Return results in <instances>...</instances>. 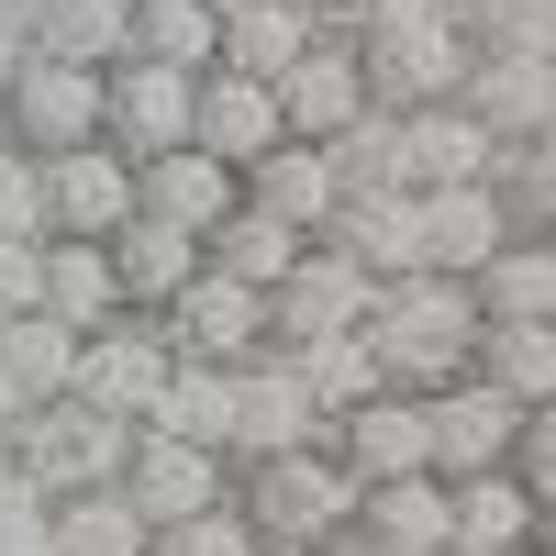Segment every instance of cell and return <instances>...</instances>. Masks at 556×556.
Here are the masks:
<instances>
[{
    "label": "cell",
    "mask_w": 556,
    "mask_h": 556,
    "mask_svg": "<svg viewBox=\"0 0 556 556\" xmlns=\"http://www.w3.org/2000/svg\"><path fill=\"white\" fill-rule=\"evenodd\" d=\"M201 267H212V278H235V290H256V301H267L278 278L301 267V235H290V223H267V212H245V201H235V212H223L212 235H201Z\"/></svg>",
    "instance_id": "32"
},
{
    "label": "cell",
    "mask_w": 556,
    "mask_h": 556,
    "mask_svg": "<svg viewBox=\"0 0 556 556\" xmlns=\"http://www.w3.org/2000/svg\"><path fill=\"white\" fill-rule=\"evenodd\" d=\"M468 45H479V56H534V67H556V0H490V12L468 23Z\"/></svg>",
    "instance_id": "38"
},
{
    "label": "cell",
    "mask_w": 556,
    "mask_h": 556,
    "mask_svg": "<svg viewBox=\"0 0 556 556\" xmlns=\"http://www.w3.org/2000/svg\"><path fill=\"white\" fill-rule=\"evenodd\" d=\"M479 190H490V212L513 235H556V146H501Z\"/></svg>",
    "instance_id": "37"
},
{
    "label": "cell",
    "mask_w": 556,
    "mask_h": 556,
    "mask_svg": "<svg viewBox=\"0 0 556 556\" xmlns=\"http://www.w3.org/2000/svg\"><path fill=\"white\" fill-rule=\"evenodd\" d=\"M235 513H245L256 545H312V556H323V545L356 523V479H345L323 445H301V456H256V468H235Z\"/></svg>",
    "instance_id": "2"
},
{
    "label": "cell",
    "mask_w": 556,
    "mask_h": 556,
    "mask_svg": "<svg viewBox=\"0 0 556 556\" xmlns=\"http://www.w3.org/2000/svg\"><path fill=\"white\" fill-rule=\"evenodd\" d=\"M34 312V245H0V323Z\"/></svg>",
    "instance_id": "43"
},
{
    "label": "cell",
    "mask_w": 556,
    "mask_h": 556,
    "mask_svg": "<svg viewBox=\"0 0 556 556\" xmlns=\"http://www.w3.org/2000/svg\"><path fill=\"white\" fill-rule=\"evenodd\" d=\"M0 445H12V479H23L34 501H89V490L123 479L134 424H101V412H78V401H34Z\"/></svg>",
    "instance_id": "3"
},
{
    "label": "cell",
    "mask_w": 556,
    "mask_h": 556,
    "mask_svg": "<svg viewBox=\"0 0 556 556\" xmlns=\"http://www.w3.org/2000/svg\"><path fill=\"white\" fill-rule=\"evenodd\" d=\"M156 345H167L178 367H223V379H235V367H256V356H267V301L201 267L190 290L156 312Z\"/></svg>",
    "instance_id": "6"
},
{
    "label": "cell",
    "mask_w": 556,
    "mask_h": 556,
    "mask_svg": "<svg viewBox=\"0 0 556 556\" xmlns=\"http://www.w3.org/2000/svg\"><path fill=\"white\" fill-rule=\"evenodd\" d=\"M146 556H256V534H245V513H235V501H223V513H190V523L146 534Z\"/></svg>",
    "instance_id": "39"
},
{
    "label": "cell",
    "mask_w": 556,
    "mask_h": 556,
    "mask_svg": "<svg viewBox=\"0 0 556 556\" xmlns=\"http://www.w3.org/2000/svg\"><path fill=\"white\" fill-rule=\"evenodd\" d=\"M323 556H379V545H356V534H334V545H323Z\"/></svg>",
    "instance_id": "48"
},
{
    "label": "cell",
    "mask_w": 556,
    "mask_h": 556,
    "mask_svg": "<svg viewBox=\"0 0 556 556\" xmlns=\"http://www.w3.org/2000/svg\"><path fill=\"white\" fill-rule=\"evenodd\" d=\"M468 67H479V45H468L456 12L401 23V34H356V78H367V101H379V112H434V101L468 89Z\"/></svg>",
    "instance_id": "4"
},
{
    "label": "cell",
    "mask_w": 556,
    "mask_h": 556,
    "mask_svg": "<svg viewBox=\"0 0 556 556\" xmlns=\"http://www.w3.org/2000/svg\"><path fill=\"white\" fill-rule=\"evenodd\" d=\"M0 245H45V167L0 146Z\"/></svg>",
    "instance_id": "40"
},
{
    "label": "cell",
    "mask_w": 556,
    "mask_h": 556,
    "mask_svg": "<svg viewBox=\"0 0 556 556\" xmlns=\"http://www.w3.org/2000/svg\"><path fill=\"white\" fill-rule=\"evenodd\" d=\"M123 12H134V0H123Z\"/></svg>",
    "instance_id": "53"
},
{
    "label": "cell",
    "mask_w": 556,
    "mask_h": 556,
    "mask_svg": "<svg viewBox=\"0 0 556 556\" xmlns=\"http://www.w3.org/2000/svg\"><path fill=\"white\" fill-rule=\"evenodd\" d=\"M356 345L379 356V390L401 401H434L445 379H468V345H479V301H468V278H390L379 301H367L356 323Z\"/></svg>",
    "instance_id": "1"
},
{
    "label": "cell",
    "mask_w": 556,
    "mask_h": 556,
    "mask_svg": "<svg viewBox=\"0 0 556 556\" xmlns=\"http://www.w3.org/2000/svg\"><path fill=\"white\" fill-rule=\"evenodd\" d=\"M312 245H334L345 267H367L390 290V278H424V201H334V223H323Z\"/></svg>",
    "instance_id": "19"
},
{
    "label": "cell",
    "mask_w": 556,
    "mask_h": 556,
    "mask_svg": "<svg viewBox=\"0 0 556 556\" xmlns=\"http://www.w3.org/2000/svg\"><path fill=\"white\" fill-rule=\"evenodd\" d=\"M323 456H334L356 490H379V479H424V401H401V390L356 401L345 424L323 434Z\"/></svg>",
    "instance_id": "16"
},
{
    "label": "cell",
    "mask_w": 556,
    "mask_h": 556,
    "mask_svg": "<svg viewBox=\"0 0 556 556\" xmlns=\"http://www.w3.org/2000/svg\"><path fill=\"white\" fill-rule=\"evenodd\" d=\"M301 445H323V412L301 401L290 356L235 367V468H256V456H301Z\"/></svg>",
    "instance_id": "15"
},
{
    "label": "cell",
    "mask_w": 556,
    "mask_h": 556,
    "mask_svg": "<svg viewBox=\"0 0 556 556\" xmlns=\"http://www.w3.org/2000/svg\"><path fill=\"white\" fill-rule=\"evenodd\" d=\"M34 312L67 323V334H101V323H123V290H112V256L101 245H34Z\"/></svg>",
    "instance_id": "22"
},
{
    "label": "cell",
    "mask_w": 556,
    "mask_h": 556,
    "mask_svg": "<svg viewBox=\"0 0 556 556\" xmlns=\"http://www.w3.org/2000/svg\"><path fill=\"white\" fill-rule=\"evenodd\" d=\"M445 12H456V23H479V12H490V0H445Z\"/></svg>",
    "instance_id": "50"
},
{
    "label": "cell",
    "mask_w": 556,
    "mask_h": 556,
    "mask_svg": "<svg viewBox=\"0 0 556 556\" xmlns=\"http://www.w3.org/2000/svg\"><path fill=\"white\" fill-rule=\"evenodd\" d=\"M123 223H134V167L112 146L45 156V235H56V245H112Z\"/></svg>",
    "instance_id": "12"
},
{
    "label": "cell",
    "mask_w": 556,
    "mask_h": 556,
    "mask_svg": "<svg viewBox=\"0 0 556 556\" xmlns=\"http://www.w3.org/2000/svg\"><path fill=\"white\" fill-rule=\"evenodd\" d=\"M256 556H312V545H256Z\"/></svg>",
    "instance_id": "51"
},
{
    "label": "cell",
    "mask_w": 556,
    "mask_h": 556,
    "mask_svg": "<svg viewBox=\"0 0 556 556\" xmlns=\"http://www.w3.org/2000/svg\"><path fill=\"white\" fill-rule=\"evenodd\" d=\"M12 67H23V34H0V89H12Z\"/></svg>",
    "instance_id": "45"
},
{
    "label": "cell",
    "mask_w": 556,
    "mask_h": 556,
    "mask_svg": "<svg viewBox=\"0 0 556 556\" xmlns=\"http://www.w3.org/2000/svg\"><path fill=\"white\" fill-rule=\"evenodd\" d=\"M290 12H301V23H334V0H290Z\"/></svg>",
    "instance_id": "47"
},
{
    "label": "cell",
    "mask_w": 556,
    "mask_h": 556,
    "mask_svg": "<svg viewBox=\"0 0 556 556\" xmlns=\"http://www.w3.org/2000/svg\"><path fill=\"white\" fill-rule=\"evenodd\" d=\"M12 424H23V390H12V379H0V434H12Z\"/></svg>",
    "instance_id": "44"
},
{
    "label": "cell",
    "mask_w": 556,
    "mask_h": 556,
    "mask_svg": "<svg viewBox=\"0 0 556 556\" xmlns=\"http://www.w3.org/2000/svg\"><path fill=\"white\" fill-rule=\"evenodd\" d=\"M290 379H301V401L323 412V434H334L356 401H379V356H367L356 334H323V345H301V356H290Z\"/></svg>",
    "instance_id": "35"
},
{
    "label": "cell",
    "mask_w": 556,
    "mask_h": 556,
    "mask_svg": "<svg viewBox=\"0 0 556 556\" xmlns=\"http://www.w3.org/2000/svg\"><path fill=\"white\" fill-rule=\"evenodd\" d=\"M212 45H223V12H212V0H134V34H123L134 67L212 78Z\"/></svg>",
    "instance_id": "31"
},
{
    "label": "cell",
    "mask_w": 556,
    "mask_h": 556,
    "mask_svg": "<svg viewBox=\"0 0 556 556\" xmlns=\"http://www.w3.org/2000/svg\"><path fill=\"white\" fill-rule=\"evenodd\" d=\"M12 490H23V479H12V445H0V501H12Z\"/></svg>",
    "instance_id": "49"
},
{
    "label": "cell",
    "mask_w": 556,
    "mask_h": 556,
    "mask_svg": "<svg viewBox=\"0 0 556 556\" xmlns=\"http://www.w3.org/2000/svg\"><path fill=\"white\" fill-rule=\"evenodd\" d=\"M501 479H513L534 513L556 501V424H545V412H523V424H513V456H501Z\"/></svg>",
    "instance_id": "41"
},
{
    "label": "cell",
    "mask_w": 556,
    "mask_h": 556,
    "mask_svg": "<svg viewBox=\"0 0 556 556\" xmlns=\"http://www.w3.org/2000/svg\"><path fill=\"white\" fill-rule=\"evenodd\" d=\"M101 256H112V290H123V312H134V323H156V312L201 278V245H190V235H167V223H146V212H134Z\"/></svg>",
    "instance_id": "21"
},
{
    "label": "cell",
    "mask_w": 556,
    "mask_h": 556,
    "mask_svg": "<svg viewBox=\"0 0 556 556\" xmlns=\"http://www.w3.org/2000/svg\"><path fill=\"white\" fill-rule=\"evenodd\" d=\"M190 146L212 156V167H256L267 146H290V134H278V101H267V89L256 78H235V67H212L201 89H190Z\"/></svg>",
    "instance_id": "18"
},
{
    "label": "cell",
    "mask_w": 556,
    "mask_h": 556,
    "mask_svg": "<svg viewBox=\"0 0 556 556\" xmlns=\"http://www.w3.org/2000/svg\"><path fill=\"white\" fill-rule=\"evenodd\" d=\"M412 201H424V267L434 278H479L513 245V223L490 212V190H412Z\"/></svg>",
    "instance_id": "28"
},
{
    "label": "cell",
    "mask_w": 556,
    "mask_h": 556,
    "mask_svg": "<svg viewBox=\"0 0 556 556\" xmlns=\"http://www.w3.org/2000/svg\"><path fill=\"white\" fill-rule=\"evenodd\" d=\"M367 301H379V278H367V267H345L334 245H301V267L267 290V356H301V345H323V334H356Z\"/></svg>",
    "instance_id": "7"
},
{
    "label": "cell",
    "mask_w": 556,
    "mask_h": 556,
    "mask_svg": "<svg viewBox=\"0 0 556 556\" xmlns=\"http://www.w3.org/2000/svg\"><path fill=\"white\" fill-rule=\"evenodd\" d=\"M456 112H468L490 146H545V134H556V67H534V56H479L468 89H456Z\"/></svg>",
    "instance_id": "14"
},
{
    "label": "cell",
    "mask_w": 556,
    "mask_h": 556,
    "mask_svg": "<svg viewBox=\"0 0 556 556\" xmlns=\"http://www.w3.org/2000/svg\"><path fill=\"white\" fill-rule=\"evenodd\" d=\"M34 23V0H0V34H23Z\"/></svg>",
    "instance_id": "46"
},
{
    "label": "cell",
    "mask_w": 556,
    "mask_h": 556,
    "mask_svg": "<svg viewBox=\"0 0 556 556\" xmlns=\"http://www.w3.org/2000/svg\"><path fill=\"white\" fill-rule=\"evenodd\" d=\"M123 513L146 523V534H167V523H190V513H223L235 501V468L223 456H201V445H167V434H134V456H123Z\"/></svg>",
    "instance_id": "9"
},
{
    "label": "cell",
    "mask_w": 556,
    "mask_h": 556,
    "mask_svg": "<svg viewBox=\"0 0 556 556\" xmlns=\"http://www.w3.org/2000/svg\"><path fill=\"white\" fill-rule=\"evenodd\" d=\"M401 146H412V190H479L490 178V134L456 112V101H434V112H401Z\"/></svg>",
    "instance_id": "30"
},
{
    "label": "cell",
    "mask_w": 556,
    "mask_h": 556,
    "mask_svg": "<svg viewBox=\"0 0 556 556\" xmlns=\"http://www.w3.org/2000/svg\"><path fill=\"white\" fill-rule=\"evenodd\" d=\"M0 146L12 156H78V146H101V78H78V67H45L23 56L12 89H0Z\"/></svg>",
    "instance_id": "5"
},
{
    "label": "cell",
    "mask_w": 556,
    "mask_h": 556,
    "mask_svg": "<svg viewBox=\"0 0 556 556\" xmlns=\"http://www.w3.org/2000/svg\"><path fill=\"white\" fill-rule=\"evenodd\" d=\"M67 367H78V334H67V323H45V312H12V323H0V379L23 390V412H34V401H67Z\"/></svg>",
    "instance_id": "34"
},
{
    "label": "cell",
    "mask_w": 556,
    "mask_h": 556,
    "mask_svg": "<svg viewBox=\"0 0 556 556\" xmlns=\"http://www.w3.org/2000/svg\"><path fill=\"white\" fill-rule=\"evenodd\" d=\"M0 556H45V501H34V490L0 501Z\"/></svg>",
    "instance_id": "42"
},
{
    "label": "cell",
    "mask_w": 556,
    "mask_h": 556,
    "mask_svg": "<svg viewBox=\"0 0 556 556\" xmlns=\"http://www.w3.org/2000/svg\"><path fill=\"white\" fill-rule=\"evenodd\" d=\"M245 212L290 223V235L312 245L323 223H334V167H323V146H267V156L245 167Z\"/></svg>",
    "instance_id": "25"
},
{
    "label": "cell",
    "mask_w": 556,
    "mask_h": 556,
    "mask_svg": "<svg viewBox=\"0 0 556 556\" xmlns=\"http://www.w3.org/2000/svg\"><path fill=\"white\" fill-rule=\"evenodd\" d=\"M479 323H556V245L545 235H513L479 278H468Z\"/></svg>",
    "instance_id": "33"
},
{
    "label": "cell",
    "mask_w": 556,
    "mask_h": 556,
    "mask_svg": "<svg viewBox=\"0 0 556 556\" xmlns=\"http://www.w3.org/2000/svg\"><path fill=\"white\" fill-rule=\"evenodd\" d=\"M468 379L501 390L513 412H545V401H556V323H479Z\"/></svg>",
    "instance_id": "26"
},
{
    "label": "cell",
    "mask_w": 556,
    "mask_h": 556,
    "mask_svg": "<svg viewBox=\"0 0 556 556\" xmlns=\"http://www.w3.org/2000/svg\"><path fill=\"white\" fill-rule=\"evenodd\" d=\"M190 89L201 78H167V67H112L101 78V146L123 156V167H146V156H178L190 146Z\"/></svg>",
    "instance_id": "10"
},
{
    "label": "cell",
    "mask_w": 556,
    "mask_h": 556,
    "mask_svg": "<svg viewBox=\"0 0 556 556\" xmlns=\"http://www.w3.org/2000/svg\"><path fill=\"white\" fill-rule=\"evenodd\" d=\"M312 34L323 23H301L290 0H235L223 12V45H212V67H235V78H256V89H278L301 56H312Z\"/></svg>",
    "instance_id": "24"
},
{
    "label": "cell",
    "mask_w": 556,
    "mask_h": 556,
    "mask_svg": "<svg viewBox=\"0 0 556 556\" xmlns=\"http://www.w3.org/2000/svg\"><path fill=\"white\" fill-rule=\"evenodd\" d=\"M356 545H379V556H445V479H379V490H356Z\"/></svg>",
    "instance_id": "27"
},
{
    "label": "cell",
    "mask_w": 556,
    "mask_h": 556,
    "mask_svg": "<svg viewBox=\"0 0 556 556\" xmlns=\"http://www.w3.org/2000/svg\"><path fill=\"white\" fill-rule=\"evenodd\" d=\"M45 556H146V523L123 513V490L45 501Z\"/></svg>",
    "instance_id": "36"
},
{
    "label": "cell",
    "mask_w": 556,
    "mask_h": 556,
    "mask_svg": "<svg viewBox=\"0 0 556 556\" xmlns=\"http://www.w3.org/2000/svg\"><path fill=\"white\" fill-rule=\"evenodd\" d=\"M513 424H523V412L501 401V390L445 379V390L424 401V479H490L501 456H513Z\"/></svg>",
    "instance_id": "11"
},
{
    "label": "cell",
    "mask_w": 556,
    "mask_h": 556,
    "mask_svg": "<svg viewBox=\"0 0 556 556\" xmlns=\"http://www.w3.org/2000/svg\"><path fill=\"white\" fill-rule=\"evenodd\" d=\"M323 167H334V201H401L412 190V146H401V112L367 101L334 146H323Z\"/></svg>",
    "instance_id": "29"
},
{
    "label": "cell",
    "mask_w": 556,
    "mask_h": 556,
    "mask_svg": "<svg viewBox=\"0 0 556 556\" xmlns=\"http://www.w3.org/2000/svg\"><path fill=\"white\" fill-rule=\"evenodd\" d=\"M134 434L201 445V456H223V468H235V379H223V367H167V390L146 401V424H134Z\"/></svg>",
    "instance_id": "23"
},
{
    "label": "cell",
    "mask_w": 556,
    "mask_h": 556,
    "mask_svg": "<svg viewBox=\"0 0 556 556\" xmlns=\"http://www.w3.org/2000/svg\"><path fill=\"white\" fill-rule=\"evenodd\" d=\"M167 345H156V323H101V334H78V367H67V401L78 412H101V424H146V401L167 390Z\"/></svg>",
    "instance_id": "8"
},
{
    "label": "cell",
    "mask_w": 556,
    "mask_h": 556,
    "mask_svg": "<svg viewBox=\"0 0 556 556\" xmlns=\"http://www.w3.org/2000/svg\"><path fill=\"white\" fill-rule=\"evenodd\" d=\"M123 34H134V12H123V0H34L23 56L78 67V78H112V67H123Z\"/></svg>",
    "instance_id": "20"
},
{
    "label": "cell",
    "mask_w": 556,
    "mask_h": 556,
    "mask_svg": "<svg viewBox=\"0 0 556 556\" xmlns=\"http://www.w3.org/2000/svg\"><path fill=\"white\" fill-rule=\"evenodd\" d=\"M212 12H235V0H212Z\"/></svg>",
    "instance_id": "52"
},
{
    "label": "cell",
    "mask_w": 556,
    "mask_h": 556,
    "mask_svg": "<svg viewBox=\"0 0 556 556\" xmlns=\"http://www.w3.org/2000/svg\"><path fill=\"white\" fill-rule=\"evenodd\" d=\"M235 201H245V178H235V167H212L201 146H178V156H146V167H134V212L167 223V235H190V245H201Z\"/></svg>",
    "instance_id": "17"
},
{
    "label": "cell",
    "mask_w": 556,
    "mask_h": 556,
    "mask_svg": "<svg viewBox=\"0 0 556 556\" xmlns=\"http://www.w3.org/2000/svg\"><path fill=\"white\" fill-rule=\"evenodd\" d=\"M267 101H278V134H290V146H334V134H345V123L367 112L356 45H345V34H312V56H301L290 78H278Z\"/></svg>",
    "instance_id": "13"
}]
</instances>
